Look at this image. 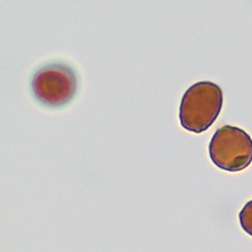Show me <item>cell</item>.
Returning <instances> with one entry per match:
<instances>
[{
  "mask_svg": "<svg viewBox=\"0 0 252 252\" xmlns=\"http://www.w3.org/2000/svg\"><path fill=\"white\" fill-rule=\"evenodd\" d=\"M223 106L222 89L209 81L198 82L185 92L180 105V123L187 131L202 133L219 116Z\"/></svg>",
  "mask_w": 252,
  "mask_h": 252,
  "instance_id": "1",
  "label": "cell"
},
{
  "mask_svg": "<svg viewBox=\"0 0 252 252\" xmlns=\"http://www.w3.org/2000/svg\"><path fill=\"white\" fill-rule=\"evenodd\" d=\"M209 155L213 163L223 171H243L252 162V138L236 126L224 125L210 141Z\"/></svg>",
  "mask_w": 252,
  "mask_h": 252,
  "instance_id": "2",
  "label": "cell"
},
{
  "mask_svg": "<svg viewBox=\"0 0 252 252\" xmlns=\"http://www.w3.org/2000/svg\"><path fill=\"white\" fill-rule=\"evenodd\" d=\"M74 70L62 63H51L39 68L32 80L34 98L49 107H61L69 103L77 91Z\"/></svg>",
  "mask_w": 252,
  "mask_h": 252,
  "instance_id": "3",
  "label": "cell"
},
{
  "mask_svg": "<svg viewBox=\"0 0 252 252\" xmlns=\"http://www.w3.org/2000/svg\"><path fill=\"white\" fill-rule=\"evenodd\" d=\"M239 222L242 229L252 237V200L247 202L239 213Z\"/></svg>",
  "mask_w": 252,
  "mask_h": 252,
  "instance_id": "4",
  "label": "cell"
}]
</instances>
